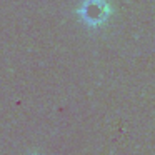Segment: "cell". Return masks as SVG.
<instances>
[{
	"label": "cell",
	"mask_w": 155,
	"mask_h": 155,
	"mask_svg": "<svg viewBox=\"0 0 155 155\" xmlns=\"http://www.w3.org/2000/svg\"><path fill=\"white\" fill-rule=\"evenodd\" d=\"M77 14L84 24L97 27L108 20L112 14V5L108 0H84L78 5Z\"/></svg>",
	"instance_id": "6da1fadb"
},
{
	"label": "cell",
	"mask_w": 155,
	"mask_h": 155,
	"mask_svg": "<svg viewBox=\"0 0 155 155\" xmlns=\"http://www.w3.org/2000/svg\"><path fill=\"white\" fill-rule=\"evenodd\" d=\"M28 155H40V153H37V152H32V153H28Z\"/></svg>",
	"instance_id": "7a4b0ae2"
}]
</instances>
